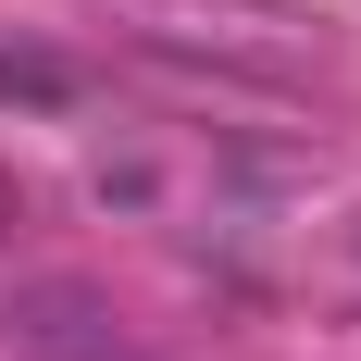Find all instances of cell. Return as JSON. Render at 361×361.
I'll list each match as a JSON object with an SVG mask.
<instances>
[{
  "mask_svg": "<svg viewBox=\"0 0 361 361\" xmlns=\"http://www.w3.org/2000/svg\"><path fill=\"white\" fill-rule=\"evenodd\" d=\"M0 336H13L25 361H100L125 324H112V299L87 287V274H37V287L0 299Z\"/></svg>",
  "mask_w": 361,
  "mask_h": 361,
  "instance_id": "cell-2",
  "label": "cell"
},
{
  "mask_svg": "<svg viewBox=\"0 0 361 361\" xmlns=\"http://www.w3.org/2000/svg\"><path fill=\"white\" fill-rule=\"evenodd\" d=\"M125 13H137V50L212 63L237 87H299V75L324 63V37L299 25V13H262V0H125Z\"/></svg>",
  "mask_w": 361,
  "mask_h": 361,
  "instance_id": "cell-1",
  "label": "cell"
},
{
  "mask_svg": "<svg viewBox=\"0 0 361 361\" xmlns=\"http://www.w3.org/2000/svg\"><path fill=\"white\" fill-rule=\"evenodd\" d=\"M87 100V75L63 50H0V112H75Z\"/></svg>",
  "mask_w": 361,
  "mask_h": 361,
  "instance_id": "cell-3",
  "label": "cell"
},
{
  "mask_svg": "<svg viewBox=\"0 0 361 361\" xmlns=\"http://www.w3.org/2000/svg\"><path fill=\"white\" fill-rule=\"evenodd\" d=\"M25 237V187H13V162H0V250Z\"/></svg>",
  "mask_w": 361,
  "mask_h": 361,
  "instance_id": "cell-4",
  "label": "cell"
},
{
  "mask_svg": "<svg viewBox=\"0 0 361 361\" xmlns=\"http://www.w3.org/2000/svg\"><path fill=\"white\" fill-rule=\"evenodd\" d=\"M100 361H137V349H125V336H112V349H100Z\"/></svg>",
  "mask_w": 361,
  "mask_h": 361,
  "instance_id": "cell-5",
  "label": "cell"
}]
</instances>
